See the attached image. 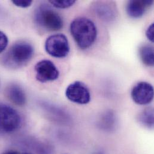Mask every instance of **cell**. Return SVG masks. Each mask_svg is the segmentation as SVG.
<instances>
[{
  "instance_id": "1",
  "label": "cell",
  "mask_w": 154,
  "mask_h": 154,
  "mask_svg": "<svg viewBox=\"0 0 154 154\" xmlns=\"http://www.w3.org/2000/svg\"><path fill=\"white\" fill-rule=\"evenodd\" d=\"M70 32L78 46L82 49L90 48L97 36L95 23L86 17L75 19L70 25Z\"/></svg>"
},
{
  "instance_id": "2",
  "label": "cell",
  "mask_w": 154,
  "mask_h": 154,
  "mask_svg": "<svg viewBox=\"0 0 154 154\" xmlns=\"http://www.w3.org/2000/svg\"><path fill=\"white\" fill-rule=\"evenodd\" d=\"M34 52L33 46L28 42L20 41L14 44L3 58V63L7 67L18 68L28 63Z\"/></svg>"
},
{
  "instance_id": "3",
  "label": "cell",
  "mask_w": 154,
  "mask_h": 154,
  "mask_svg": "<svg viewBox=\"0 0 154 154\" xmlns=\"http://www.w3.org/2000/svg\"><path fill=\"white\" fill-rule=\"evenodd\" d=\"M35 20L40 27L49 31H58L64 25L61 16L47 5L38 7L35 13Z\"/></svg>"
},
{
  "instance_id": "4",
  "label": "cell",
  "mask_w": 154,
  "mask_h": 154,
  "mask_svg": "<svg viewBox=\"0 0 154 154\" xmlns=\"http://www.w3.org/2000/svg\"><path fill=\"white\" fill-rule=\"evenodd\" d=\"M21 122L20 116L15 109L0 103V132L13 133L20 127Z\"/></svg>"
},
{
  "instance_id": "5",
  "label": "cell",
  "mask_w": 154,
  "mask_h": 154,
  "mask_svg": "<svg viewBox=\"0 0 154 154\" xmlns=\"http://www.w3.org/2000/svg\"><path fill=\"white\" fill-rule=\"evenodd\" d=\"M45 48L49 55L57 58L67 57L70 49L68 38L63 34L49 36L45 42Z\"/></svg>"
},
{
  "instance_id": "6",
  "label": "cell",
  "mask_w": 154,
  "mask_h": 154,
  "mask_svg": "<svg viewBox=\"0 0 154 154\" xmlns=\"http://www.w3.org/2000/svg\"><path fill=\"white\" fill-rule=\"evenodd\" d=\"M66 95L70 101L79 104H86L91 100L89 90L86 85L80 81L70 84L66 89Z\"/></svg>"
},
{
  "instance_id": "7",
  "label": "cell",
  "mask_w": 154,
  "mask_h": 154,
  "mask_svg": "<svg viewBox=\"0 0 154 154\" xmlns=\"http://www.w3.org/2000/svg\"><path fill=\"white\" fill-rule=\"evenodd\" d=\"M35 77L42 83L54 81L58 79L60 72L56 66L50 60H44L38 62L34 67Z\"/></svg>"
},
{
  "instance_id": "8",
  "label": "cell",
  "mask_w": 154,
  "mask_h": 154,
  "mask_svg": "<svg viewBox=\"0 0 154 154\" xmlns=\"http://www.w3.org/2000/svg\"><path fill=\"white\" fill-rule=\"evenodd\" d=\"M131 96L133 101L137 104H148L154 98V88L148 82H139L132 88Z\"/></svg>"
},
{
  "instance_id": "9",
  "label": "cell",
  "mask_w": 154,
  "mask_h": 154,
  "mask_svg": "<svg viewBox=\"0 0 154 154\" xmlns=\"http://www.w3.org/2000/svg\"><path fill=\"white\" fill-rule=\"evenodd\" d=\"M92 8L95 14L102 20L111 22L118 17V10L113 2L97 1L92 5Z\"/></svg>"
},
{
  "instance_id": "10",
  "label": "cell",
  "mask_w": 154,
  "mask_h": 154,
  "mask_svg": "<svg viewBox=\"0 0 154 154\" xmlns=\"http://www.w3.org/2000/svg\"><path fill=\"white\" fill-rule=\"evenodd\" d=\"M152 3V0L130 1L128 2L126 6L127 13L128 15L132 18H140L144 15L146 11Z\"/></svg>"
},
{
  "instance_id": "11",
  "label": "cell",
  "mask_w": 154,
  "mask_h": 154,
  "mask_svg": "<svg viewBox=\"0 0 154 154\" xmlns=\"http://www.w3.org/2000/svg\"><path fill=\"white\" fill-rule=\"evenodd\" d=\"M7 98L14 104L22 106L26 101V95L23 89L16 84L10 85L6 89Z\"/></svg>"
},
{
  "instance_id": "12",
  "label": "cell",
  "mask_w": 154,
  "mask_h": 154,
  "mask_svg": "<svg viewBox=\"0 0 154 154\" xmlns=\"http://www.w3.org/2000/svg\"><path fill=\"white\" fill-rule=\"evenodd\" d=\"M139 56L145 66L148 67L154 66V48L152 46L149 45L141 46L139 48Z\"/></svg>"
},
{
  "instance_id": "13",
  "label": "cell",
  "mask_w": 154,
  "mask_h": 154,
  "mask_svg": "<svg viewBox=\"0 0 154 154\" xmlns=\"http://www.w3.org/2000/svg\"><path fill=\"white\" fill-rule=\"evenodd\" d=\"M139 122L145 127L153 128L154 127V110L152 108H146L141 112L137 116Z\"/></svg>"
},
{
  "instance_id": "14",
  "label": "cell",
  "mask_w": 154,
  "mask_h": 154,
  "mask_svg": "<svg viewBox=\"0 0 154 154\" xmlns=\"http://www.w3.org/2000/svg\"><path fill=\"white\" fill-rule=\"evenodd\" d=\"M116 125V116L113 112L107 111L104 113L100 120V126L101 128L106 130H111Z\"/></svg>"
},
{
  "instance_id": "15",
  "label": "cell",
  "mask_w": 154,
  "mask_h": 154,
  "mask_svg": "<svg viewBox=\"0 0 154 154\" xmlns=\"http://www.w3.org/2000/svg\"><path fill=\"white\" fill-rule=\"evenodd\" d=\"M49 3L58 8H67L72 7L75 2V0H54L49 1Z\"/></svg>"
},
{
  "instance_id": "16",
  "label": "cell",
  "mask_w": 154,
  "mask_h": 154,
  "mask_svg": "<svg viewBox=\"0 0 154 154\" xmlns=\"http://www.w3.org/2000/svg\"><path fill=\"white\" fill-rule=\"evenodd\" d=\"M8 43V40L7 35L2 31H0V54L5 49Z\"/></svg>"
},
{
  "instance_id": "17",
  "label": "cell",
  "mask_w": 154,
  "mask_h": 154,
  "mask_svg": "<svg viewBox=\"0 0 154 154\" xmlns=\"http://www.w3.org/2000/svg\"><path fill=\"white\" fill-rule=\"evenodd\" d=\"M12 3L17 7H21V8H26L29 7L31 5V4L32 3V1H29V0H26V1L14 0V1H12Z\"/></svg>"
},
{
  "instance_id": "18",
  "label": "cell",
  "mask_w": 154,
  "mask_h": 154,
  "mask_svg": "<svg viewBox=\"0 0 154 154\" xmlns=\"http://www.w3.org/2000/svg\"><path fill=\"white\" fill-rule=\"evenodd\" d=\"M146 35L148 40H149L151 42H154V24L152 23L147 29L146 31Z\"/></svg>"
},
{
  "instance_id": "19",
  "label": "cell",
  "mask_w": 154,
  "mask_h": 154,
  "mask_svg": "<svg viewBox=\"0 0 154 154\" xmlns=\"http://www.w3.org/2000/svg\"><path fill=\"white\" fill-rule=\"evenodd\" d=\"M2 154H20L17 151H5L4 152H3Z\"/></svg>"
},
{
  "instance_id": "20",
  "label": "cell",
  "mask_w": 154,
  "mask_h": 154,
  "mask_svg": "<svg viewBox=\"0 0 154 154\" xmlns=\"http://www.w3.org/2000/svg\"><path fill=\"white\" fill-rule=\"evenodd\" d=\"M28 154V153H24V154Z\"/></svg>"
}]
</instances>
